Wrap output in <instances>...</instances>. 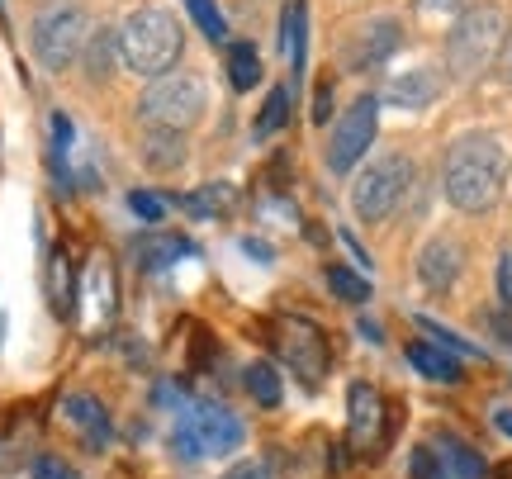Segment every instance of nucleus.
Masks as SVG:
<instances>
[{"label": "nucleus", "mask_w": 512, "mask_h": 479, "mask_svg": "<svg viewBox=\"0 0 512 479\" xmlns=\"http://www.w3.org/2000/svg\"><path fill=\"white\" fill-rule=\"evenodd\" d=\"M503 176H508V148L494 133H465L451 143L446 166H441V185L446 200L456 204L460 214H484L494 209L503 195Z\"/></svg>", "instance_id": "obj_1"}, {"label": "nucleus", "mask_w": 512, "mask_h": 479, "mask_svg": "<svg viewBox=\"0 0 512 479\" xmlns=\"http://www.w3.org/2000/svg\"><path fill=\"white\" fill-rule=\"evenodd\" d=\"M119 57L138 76H166L181 57V24L157 5L133 10L124 19V29H119Z\"/></svg>", "instance_id": "obj_2"}, {"label": "nucleus", "mask_w": 512, "mask_h": 479, "mask_svg": "<svg viewBox=\"0 0 512 479\" xmlns=\"http://www.w3.org/2000/svg\"><path fill=\"white\" fill-rule=\"evenodd\" d=\"M413 190V162L403 152H384L356 176L351 185V209L361 223H384L403 204V195Z\"/></svg>", "instance_id": "obj_3"}, {"label": "nucleus", "mask_w": 512, "mask_h": 479, "mask_svg": "<svg viewBox=\"0 0 512 479\" xmlns=\"http://www.w3.org/2000/svg\"><path fill=\"white\" fill-rule=\"evenodd\" d=\"M498 48H503V15H498V5H475V10L460 15V24L446 38V67L460 81H470V76H479L494 62Z\"/></svg>", "instance_id": "obj_4"}, {"label": "nucleus", "mask_w": 512, "mask_h": 479, "mask_svg": "<svg viewBox=\"0 0 512 479\" xmlns=\"http://www.w3.org/2000/svg\"><path fill=\"white\" fill-rule=\"evenodd\" d=\"M138 114H143L152 129H171V133L195 129V124H200V114H204V81L195 72L157 76V81L143 91Z\"/></svg>", "instance_id": "obj_5"}, {"label": "nucleus", "mask_w": 512, "mask_h": 479, "mask_svg": "<svg viewBox=\"0 0 512 479\" xmlns=\"http://www.w3.org/2000/svg\"><path fill=\"white\" fill-rule=\"evenodd\" d=\"M171 446L181 461H204V456H228L242 446V423L219 404H195L181 413L171 432Z\"/></svg>", "instance_id": "obj_6"}, {"label": "nucleus", "mask_w": 512, "mask_h": 479, "mask_svg": "<svg viewBox=\"0 0 512 479\" xmlns=\"http://www.w3.org/2000/svg\"><path fill=\"white\" fill-rule=\"evenodd\" d=\"M86 48V10L76 0H48L34 19V53L48 72L72 67Z\"/></svg>", "instance_id": "obj_7"}, {"label": "nucleus", "mask_w": 512, "mask_h": 479, "mask_svg": "<svg viewBox=\"0 0 512 479\" xmlns=\"http://www.w3.org/2000/svg\"><path fill=\"white\" fill-rule=\"evenodd\" d=\"M275 347L280 356L290 361V370L304 380V385H318L332 366V351H328V332L318 328L313 318H294L285 314L275 323Z\"/></svg>", "instance_id": "obj_8"}, {"label": "nucleus", "mask_w": 512, "mask_h": 479, "mask_svg": "<svg viewBox=\"0 0 512 479\" xmlns=\"http://www.w3.org/2000/svg\"><path fill=\"white\" fill-rule=\"evenodd\" d=\"M375 129H380V100L375 95H361L356 105H351L342 119H337V129H332V143H328V166L342 176L351 166L361 162L375 143Z\"/></svg>", "instance_id": "obj_9"}, {"label": "nucleus", "mask_w": 512, "mask_h": 479, "mask_svg": "<svg viewBox=\"0 0 512 479\" xmlns=\"http://www.w3.org/2000/svg\"><path fill=\"white\" fill-rule=\"evenodd\" d=\"M389 53H399V24L394 19H370L356 29V38H347V67H356V72L380 67Z\"/></svg>", "instance_id": "obj_10"}, {"label": "nucleus", "mask_w": 512, "mask_h": 479, "mask_svg": "<svg viewBox=\"0 0 512 479\" xmlns=\"http://www.w3.org/2000/svg\"><path fill=\"white\" fill-rule=\"evenodd\" d=\"M460 266H465V247L456 238H437L422 247L418 257V280L427 290H451L460 280Z\"/></svg>", "instance_id": "obj_11"}, {"label": "nucleus", "mask_w": 512, "mask_h": 479, "mask_svg": "<svg viewBox=\"0 0 512 479\" xmlns=\"http://www.w3.org/2000/svg\"><path fill=\"white\" fill-rule=\"evenodd\" d=\"M380 418H384L380 394H375L366 380H356L351 394H347V432H351V442L361 446V451L380 442Z\"/></svg>", "instance_id": "obj_12"}, {"label": "nucleus", "mask_w": 512, "mask_h": 479, "mask_svg": "<svg viewBox=\"0 0 512 479\" xmlns=\"http://www.w3.org/2000/svg\"><path fill=\"white\" fill-rule=\"evenodd\" d=\"M62 418H67V427H72L81 442L91 446V451H100V446L110 442V413H105V404L100 399H91V394H67V404H62Z\"/></svg>", "instance_id": "obj_13"}, {"label": "nucleus", "mask_w": 512, "mask_h": 479, "mask_svg": "<svg viewBox=\"0 0 512 479\" xmlns=\"http://www.w3.org/2000/svg\"><path fill=\"white\" fill-rule=\"evenodd\" d=\"M437 95H441V76L427 72V67H422V72H403L384 86V100L399 105V110H422V105H432Z\"/></svg>", "instance_id": "obj_14"}, {"label": "nucleus", "mask_w": 512, "mask_h": 479, "mask_svg": "<svg viewBox=\"0 0 512 479\" xmlns=\"http://www.w3.org/2000/svg\"><path fill=\"white\" fill-rule=\"evenodd\" d=\"M280 48L294 72H304V53H309V5L304 0H285V19H280Z\"/></svg>", "instance_id": "obj_15"}, {"label": "nucleus", "mask_w": 512, "mask_h": 479, "mask_svg": "<svg viewBox=\"0 0 512 479\" xmlns=\"http://www.w3.org/2000/svg\"><path fill=\"white\" fill-rule=\"evenodd\" d=\"M408 366L427 375V380H437V385H456L460 380V361L451 351L432 347V342H408Z\"/></svg>", "instance_id": "obj_16"}, {"label": "nucleus", "mask_w": 512, "mask_h": 479, "mask_svg": "<svg viewBox=\"0 0 512 479\" xmlns=\"http://www.w3.org/2000/svg\"><path fill=\"white\" fill-rule=\"evenodd\" d=\"M190 252V242L181 233H147L138 242V261H143V271H166V266H176V261Z\"/></svg>", "instance_id": "obj_17"}, {"label": "nucleus", "mask_w": 512, "mask_h": 479, "mask_svg": "<svg viewBox=\"0 0 512 479\" xmlns=\"http://www.w3.org/2000/svg\"><path fill=\"white\" fill-rule=\"evenodd\" d=\"M143 162L157 166V171H171V166L185 162V138L171 129H152L143 138Z\"/></svg>", "instance_id": "obj_18"}, {"label": "nucleus", "mask_w": 512, "mask_h": 479, "mask_svg": "<svg viewBox=\"0 0 512 479\" xmlns=\"http://www.w3.org/2000/svg\"><path fill=\"white\" fill-rule=\"evenodd\" d=\"M228 76H233L238 91H252L256 81H261V53H256L252 43H228Z\"/></svg>", "instance_id": "obj_19"}, {"label": "nucleus", "mask_w": 512, "mask_h": 479, "mask_svg": "<svg viewBox=\"0 0 512 479\" xmlns=\"http://www.w3.org/2000/svg\"><path fill=\"white\" fill-rule=\"evenodd\" d=\"M72 143H76V129H72V119L57 110L53 114V171H57V181L62 185H72Z\"/></svg>", "instance_id": "obj_20"}, {"label": "nucleus", "mask_w": 512, "mask_h": 479, "mask_svg": "<svg viewBox=\"0 0 512 479\" xmlns=\"http://www.w3.org/2000/svg\"><path fill=\"white\" fill-rule=\"evenodd\" d=\"M242 380H247V394H252L261 408L280 404V375H275L271 361H252V366L242 370Z\"/></svg>", "instance_id": "obj_21"}, {"label": "nucleus", "mask_w": 512, "mask_h": 479, "mask_svg": "<svg viewBox=\"0 0 512 479\" xmlns=\"http://www.w3.org/2000/svg\"><path fill=\"white\" fill-rule=\"evenodd\" d=\"M441 461H446V470L456 479H484V456H479L475 446H465V442H456V437H441Z\"/></svg>", "instance_id": "obj_22"}, {"label": "nucleus", "mask_w": 512, "mask_h": 479, "mask_svg": "<svg viewBox=\"0 0 512 479\" xmlns=\"http://www.w3.org/2000/svg\"><path fill=\"white\" fill-rule=\"evenodd\" d=\"M181 204L190 209V214H195V219L228 214V209H233V185H200V190H190Z\"/></svg>", "instance_id": "obj_23"}, {"label": "nucleus", "mask_w": 512, "mask_h": 479, "mask_svg": "<svg viewBox=\"0 0 512 479\" xmlns=\"http://www.w3.org/2000/svg\"><path fill=\"white\" fill-rule=\"evenodd\" d=\"M86 290H91V304H95V323L105 318L110 323L114 314V280L105 271V261H91V271H86Z\"/></svg>", "instance_id": "obj_24"}, {"label": "nucleus", "mask_w": 512, "mask_h": 479, "mask_svg": "<svg viewBox=\"0 0 512 479\" xmlns=\"http://www.w3.org/2000/svg\"><path fill=\"white\" fill-rule=\"evenodd\" d=\"M285 124H290V91H271L261 105V119H256V138H271Z\"/></svg>", "instance_id": "obj_25"}, {"label": "nucleus", "mask_w": 512, "mask_h": 479, "mask_svg": "<svg viewBox=\"0 0 512 479\" xmlns=\"http://www.w3.org/2000/svg\"><path fill=\"white\" fill-rule=\"evenodd\" d=\"M114 48H119V34H95V38H86V72L100 81V76H110V62H114Z\"/></svg>", "instance_id": "obj_26"}, {"label": "nucleus", "mask_w": 512, "mask_h": 479, "mask_svg": "<svg viewBox=\"0 0 512 479\" xmlns=\"http://www.w3.org/2000/svg\"><path fill=\"white\" fill-rule=\"evenodd\" d=\"M328 285H332V295L347 299V304H366L370 299V280H361L347 266H328Z\"/></svg>", "instance_id": "obj_27"}, {"label": "nucleus", "mask_w": 512, "mask_h": 479, "mask_svg": "<svg viewBox=\"0 0 512 479\" xmlns=\"http://www.w3.org/2000/svg\"><path fill=\"white\" fill-rule=\"evenodd\" d=\"M185 5H190V15H195V24H200V34L209 38V43H223V38H228V19L219 15L214 0H185Z\"/></svg>", "instance_id": "obj_28"}, {"label": "nucleus", "mask_w": 512, "mask_h": 479, "mask_svg": "<svg viewBox=\"0 0 512 479\" xmlns=\"http://www.w3.org/2000/svg\"><path fill=\"white\" fill-rule=\"evenodd\" d=\"M48 290H53V309H57V314H62V318L72 314V271H67V257H53Z\"/></svg>", "instance_id": "obj_29"}, {"label": "nucleus", "mask_w": 512, "mask_h": 479, "mask_svg": "<svg viewBox=\"0 0 512 479\" xmlns=\"http://www.w3.org/2000/svg\"><path fill=\"white\" fill-rule=\"evenodd\" d=\"M418 328L427 332V337H437L441 351H451V356H479V347H470V342H460L456 332H446L441 323H432V318H418Z\"/></svg>", "instance_id": "obj_30"}, {"label": "nucleus", "mask_w": 512, "mask_h": 479, "mask_svg": "<svg viewBox=\"0 0 512 479\" xmlns=\"http://www.w3.org/2000/svg\"><path fill=\"white\" fill-rule=\"evenodd\" d=\"M408 475L413 479H446V465H441V456L432 446H418L413 461H408Z\"/></svg>", "instance_id": "obj_31"}, {"label": "nucleus", "mask_w": 512, "mask_h": 479, "mask_svg": "<svg viewBox=\"0 0 512 479\" xmlns=\"http://www.w3.org/2000/svg\"><path fill=\"white\" fill-rule=\"evenodd\" d=\"M128 204H133V214H138V219H147V223H157L166 214V204L157 200L152 190H133V195H128Z\"/></svg>", "instance_id": "obj_32"}, {"label": "nucleus", "mask_w": 512, "mask_h": 479, "mask_svg": "<svg viewBox=\"0 0 512 479\" xmlns=\"http://www.w3.org/2000/svg\"><path fill=\"white\" fill-rule=\"evenodd\" d=\"M34 479H81V475H76V465H67L62 456H38Z\"/></svg>", "instance_id": "obj_33"}, {"label": "nucleus", "mask_w": 512, "mask_h": 479, "mask_svg": "<svg viewBox=\"0 0 512 479\" xmlns=\"http://www.w3.org/2000/svg\"><path fill=\"white\" fill-rule=\"evenodd\" d=\"M223 479H275V475H271V465L266 461H242V465H233Z\"/></svg>", "instance_id": "obj_34"}, {"label": "nucleus", "mask_w": 512, "mask_h": 479, "mask_svg": "<svg viewBox=\"0 0 512 479\" xmlns=\"http://www.w3.org/2000/svg\"><path fill=\"white\" fill-rule=\"evenodd\" d=\"M489 328H494L498 337H503V342L512 347V314H494V318H489Z\"/></svg>", "instance_id": "obj_35"}, {"label": "nucleus", "mask_w": 512, "mask_h": 479, "mask_svg": "<svg viewBox=\"0 0 512 479\" xmlns=\"http://www.w3.org/2000/svg\"><path fill=\"white\" fill-rule=\"evenodd\" d=\"M328 105H332V86H323V91H318V100H313V119H318V124L328 119Z\"/></svg>", "instance_id": "obj_36"}, {"label": "nucleus", "mask_w": 512, "mask_h": 479, "mask_svg": "<svg viewBox=\"0 0 512 479\" xmlns=\"http://www.w3.org/2000/svg\"><path fill=\"white\" fill-rule=\"evenodd\" d=\"M422 10H432V15H441V10H460L465 0H418Z\"/></svg>", "instance_id": "obj_37"}, {"label": "nucleus", "mask_w": 512, "mask_h": 479, "mask_svg": "<svg viewBox=\"0 0 512 479\" xmlns=\"http://www.w3.org/2000/svg\"><path fill=\"white\" fill-rule=\"evenodd\" d=\"M247 247V257H256V261H271V247L266 242H242Z\"/></svg>", "instance_id": "obj_38"}, {"label": "nucleus", "mask_w": 512, "mask_h": 479, "mask_svg": "<svg viewBox=\"0 0 512 479\" xmlns=\"http://www.w3.org/2000/svg\"><path fill=\"white\" fill-rule=\"evenodd\" d=\"M498 280H503V295H508V304H512V257L503 261V271H498Z\"/></svg>", "instance_id": "obj_39"}, {"label": "nucleus", "mask_w": 512, "mask_h": 479, "mask_svg": "<svg viewBox=\"0 0 512 479\" xmlns=\"http://www.w3.org/2000/svg\"><path fill=\"white\" fill-rule=\"evenodd\" d=\"M494 423H498V432H508V437H512V408H498Z\"/></svg>", "instance_id": "obj_40"}, {"label": "nucleus", "mask_w": 512, "mask_h": 479, "mask_svg": "<svg viewBox=\"0 0 512 479\" xmlns=\"http://www.w3.org/2000/svg\"><path fill=\"white\" fill-rule=\"evenodd\" d=\"M503 67H508V81H512V43H508V57H503Z\"/></svg>", "instance_id": "obj_41"}]
</instances>
